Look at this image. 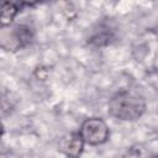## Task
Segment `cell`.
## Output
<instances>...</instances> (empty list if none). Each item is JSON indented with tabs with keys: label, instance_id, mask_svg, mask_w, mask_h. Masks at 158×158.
<instances>
[{
	"label": "cell",
	"instance_id": "cell-1",
	"mask_svg": "<svg viewBox=\"0 0 158 158\" xmlns=\"http://www.w3.org/2000/svg\"><path fill=\"white\" fill-rule=\"evenodd\" d=\"M146 110L147 101L144 96L133 89H120L107 101L109 115L118 121H137L144 115Z\"/></svg>",
	"mask_w": 158,
	"mask_h": 158
},
{
	"label": "cell",
	"instance_id": "cell-2",
	"mask_svg": "<svg viewBox=\"0 0 158 158\" xmlns=\"http://www.w3.org/2000/svg\"><path fill=\"white\" fill-rule=\"evenodd\" d=\"M78 135L85 146L98 147L105 144L110 139L111 132L107 122L104 118L93 116L85 118L81 122L78 130Z\"/></svg>",
	"mask_w": 158,
	"mask_h": 158
},
{
	"label": "cell",
	"instance_id": "cell-3",
	"mask_svg": "<svg viewBox=\"0 0 158 158\" xmlns=\"http://www.w3.org/2000/svg\"><path fill=\"white\" fill-rule=\"evenodd\" d=\"M33 40L32 30L28 26L17 25L1 27L0 46L7 51H17L28 46Z\"/></svg>",
	"mask_w": 158,
	"mask_h": 158
},
{
	"label": "cell",
	"instance_id": "cell-4",
	"mask_svg": "<svg viewBox=\"0 0 158 158\" xmlns=\"http://www.w3.org/2000/svg\"><path fill=\"white\" fill-rule=\"evenodd\" d=\"M84 146L85 144L81 141V138L79 137L78 132H75V133H69V135L64 136L60 139L58 149L68 157H78L81 154Z\"/></svg>",
	"mask_w": 158,
	"mask_h": 158
},
{
	"label": "cell",
	"instance_id": "cell-5",
	"mask_svg": "<svg viewBox=\"0 0 158 158\" xmlns=\"http://www.w3.org/2000/svg\"><path fill=\"white\" fill-rule=\"evenodd\" d=\"M21 10L16 0H0V27L11 26Z\"/></svg>",
	"mask_w": 158,
	"mask_h": 158
},
{
	"label": "cell",
	"instance_id": "cell-6",
	"mask_svg": "<svg viewBox=\"0 0 158 158\" xmlns=\"http://www.w3.org/2000/svg\"><path fill=\"white\" fill-rule=\"evenodd\" d=\"M19 4H20V6L23 9V7H26V6H35V5H38V4H41V2H44V1H47V0H16Z\"/></svg>",
	"mask_w": 158,
	"mask_h": 158
},
{
	"label": "cell",
	"instance_id": "cell-7",
	"mask_svg": "<svg viewBox=\"0 0 158 158\" xmlns=\"http://www.w3.org/2000/svg\"><path fill=\"white\" fill-rule=\"evenodd\" d=\"M4 132H5V128H4V123L1 122V120H0V139L2 138V136H4Z\"/></svg>",
	"mask_w": 158,
	"mask_h": 158
}]
</instances>
